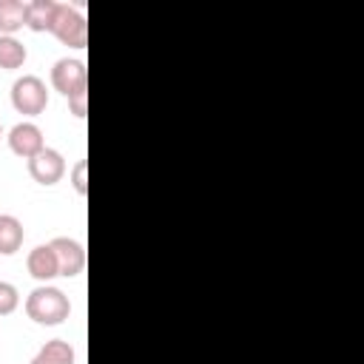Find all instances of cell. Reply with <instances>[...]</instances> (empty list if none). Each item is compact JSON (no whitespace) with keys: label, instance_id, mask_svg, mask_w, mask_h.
I'll return each instance as SVG.
<instances>
[{"label":"cell","instance_id":"10","mask_svg":"<svg viewBox=\"0 0 364 364\" xmlns=\"http://www.w3.org/2000/svg\"><path fill=\"white\" fill-rule=\"evenodd\" d=\"M26 230L23 222L11 213H0V256H14L23 247Z\"/></svg>","mask_w":364,"mask_h":364},{"label":"cell","instance_id":"8","mask_svg":"<svg viewBox=\"0 0 364 364\" xmlns=\"http://www.w3.org/2000/svg\"><path fill=\"white\" fill-rule=\"evenodd\" d=\"M26 270L31 279H37L40 284H48L54 276H60V264L57 256L51 250V245H37L34 250H28L26 256Z\"/></svg>","mask_w":364,"mask_h":364},{"label":"cell","instance_id":"11","mask_svg":"<svg viewBox=\"0 0 364 364\" xmlns=\"http://www.w3.org/2000/svg\"><path fill=\"white\" fill-rule=\"evenodd\" d=\"M74 361H77V353H74V347L65 338L46 341L37 350V355L31 358V364H74Z\"/></svg>","mask_w":364,"mask_h":364},{"label":"cell","instance_id":"17","mask_svg":"<svg viewBox=\"0 0 364 364\" xmlns=\"http://www.w3.org/2000/svg\"><path fill=\"white\" fill-rule=\"evenodd\" d=\"M0 139H3V122H0Z\"/></svg>","mask_w":364,"mask_h":364},{"label":"cell","instance_id":"7","mask_svg":"<svg viewBox=\"0 0 364 364\" xmlns=\"http://www.w3.org/2000/svg\"><path fill=\"white\" fill-rule=\"evenodd\" d=\"M9 148H11V154L14 156H20V159H31V156H37L43 148H46V139H43V131H40V125H34V122H17L11 131H9Z\"/></svg>","mask_w":364,"mask_h":364},{"label":"cell","instance_id":"5","mask_svg":"<svg viewBox=\"0 0 364 364\" xmlns=\"http://www.w3.org/2000/svg\"><path fill=\"white\" fill-rule=\"evenodd\" d=\"M28 173H31V179L37 182V185H57L63 176H65V159H63V154L57 151V148H43L37 156H31L28 162Z\"/></svg>","mask_w":364,"mask_h":364},{"label":"cell","instance_id":"9","mask_svg":"<svg viewBox=\"0 0 364 364\" xmlns=\"http://www.w3.org/2000/svg\"><path fill=\"white\" fill-rule=\"evenodd\" d=\"M57 14V0H28L26 3V28L28 31H51Z\"/></svg>","mask_w":364,"mask_h":364},{"label":"cell","instance_id":"13","mask_svg":"<svg viewBox=\"0 0 364 364\" xmlns=\"http://www.w3.org/2000/svg\"><path fill=\"white\" fill-rule=\"evenodd\" d=\"M26 60H28V48L17 37L0 34V68L3 71H17V68L26 65Z\"/></svg>","mask_w":364,"mask_h":364},{"label":"cell","instance_id":"4","mask_svg":"<svg viewBox=\"0 0 364 364\" xmlns=\"http://www.w3.org/2000/svg\"><path fill=\"white\" fill-rule=\"evenodd\" d=\"M51 85L65 100L74 97V94H80V91H88V68H85V63L77 60V57L57 60L54 68H51Z\"/></svg>","mask_w":364,"mask_h":364},{"label":"cell","instance_id":"1","mask_svg":"<svg viewBox=\"0 0 364 364\" xmlns=\"http://www.w3.org/2000/svg\"><path fill=\"white\" fill-rule=\"evenodd\" d=\"M26 316L34 324L43 327H57L71 316V301L68 296L54 287V284H40L26 296Z\"/></svg>","mask_w":364,"mask_h":364},{"label":"cell","instance_id":"14","mask_svg":"<svg viewBox=\"0 0 364 364\" xmlns=\"http://www.w3.org/2000/svg\"><path fill=\"white\" fill-rule=\"evenodd\" d=\"M20 307V293L11 282H0V316H11Z\"/></svg>","mask_w":364,"mask_h":364},{"label":"cell","instance_id":"12","mask_svg":"<svg viewBox=\"0 0 364 364\" xmlns=\"http://www.w3.org/2000/svg\"><path fill=\"white\" fill-rule=\"evenodd\" d=\"M26 28V3L23 0H0V34L14 37V31Z\"/></svg>","mask_w":364,"mask_h":364},{"label":"cell","instance_id":"6","mask_svg":"<svg viewBox=\"0 0 364 364\" xmlns=\"http://www.w3.org/2000/svg\"><path fill=\"white\" fill-rule=\"evenodd\" d=\"M48 245H51V250L57 256L60 276L74 279V276L82 273V267H85V247L77 239H71V236H54Z\"/></svg>","mask_w":364,"mask_h":364},{"label":"cell","instance_id":"3","mask_svg":"<svg viewBox=\"0 0 364 364\" xmlns=\"http://www.w3.org/2000/svg\"><path fill=\"white\" fill-rule=\"evenodd\" d=\"M51 34L68 48H85L88 46V23H85V17L74 6H65V3H57Z\"/></svg>","mask_w":364,"mask_h":364},{"label":"cell","instance_id":"16","mask_svg":"<svg viewBox=\"0 0 364 364\" xmlns=\"http://www.w3.org/2000/svg\"><path fill=\"white\" fill-rule=\"evenodd\" d=\"M68 114L77 117V119H82L88 114V91H80V94L68 97Z\"/></svg>","mask_w":364,"mask_h":364},{"label":"cell","instance_id":"15","mask_svg":"<svg viewBox=\"0 0 364 364\" xmlns=\"http://www.w3.org/2000/svg\"><path fill=\"white\" fill-rule=\"evenodd\" d=\"M71 185H74V191H77L80 196L88 193V162H85V159H80V162L71 168Z\"/></svg>","mask_w":364,"mask_h":364},{"label":"cell","instance_id":"2","mask_svg":"<svg viewBox=\"0 0 364 364\" xmlns=\"http://www.w3.org/2000/svg\"><path fill=\"white\" fill-rule=\"evenodd\" d=\"M11 108L23 117H40L48 108V88L37 74H23L11 85Z\"/></svg>","mask_w":364,"mask_h":364}]
</instances>
